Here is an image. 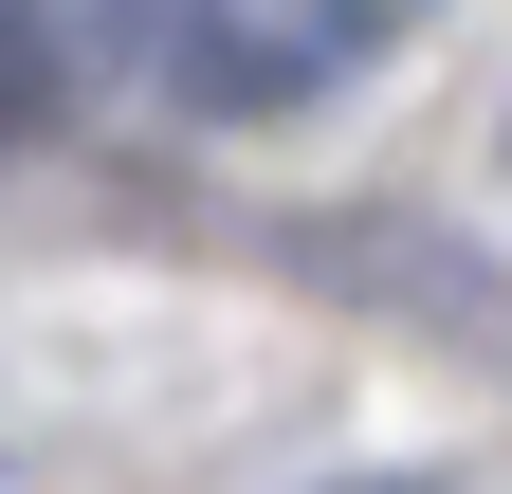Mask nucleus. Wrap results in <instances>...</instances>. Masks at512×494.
I'll list each match as a JSON object with an SVG mask.
<instances>
[{
  "label": "nucleus",
  "instance_id": "f257e3e1",
  "mask_svg": "<svg viewBox=\"0 0 512 494\" xmlns=\"http://www.w3.org/2000/svg\"><path fill=\"white\" fill-rule=\"evenodd\" d=\"M403 19H421V0H165V55H183L220 110H293V92L366 74Z\"/></svg>",
  "mask_w": 512,
  "mask_h": 494
},
{
  "label": "nucleus",
  "instance_id": "f03ea898",
  "mask_svg": "<svg viewBox=\"0 0 512 494\" xmlns=\"http://www.w3.org/2000/svg\"><path fill=\"white\" fill-rule=\"evenodd\" d=\"M366 494H403V476H366Z\"/></svg>",
  "mask_w": 512,
  "mask_h": 494
}]
</instances>
